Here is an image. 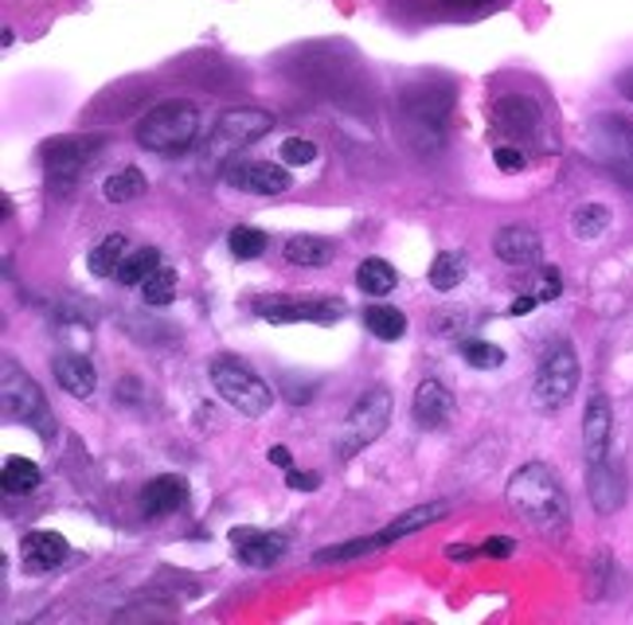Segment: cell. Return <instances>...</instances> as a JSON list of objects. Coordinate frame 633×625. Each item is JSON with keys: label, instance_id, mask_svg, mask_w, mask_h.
<instances>
[{"label": "cell", "instance_id": "2", "mask_svg": "<svg viewBox=\"0 0 633 625\" xmlns=\"http://www.w3.org/2000/svg\"><path fill=\"white\" fill-rule=\"evenodd\" d=\"M403 110V134L407 145L422 157L438 152L447 145V125L450 110H454V90L447 82H419V87H407L399 99Z\"/></svg>", "mask_w": 633, "mask_h": 625}, {"label": "cell", "instance_id": "5", "mask_svg": "<svg viewBox=\"0 0 633 625\" xmlns=\"http://www.w3.org/2000/svg\"><path fill=\"white\" fill-rule=\"evenodd\" d=\"M387 422H392V391L387 387H368L357 402H352V411L344 414L337 430V457H357L360 450H368L375 438L384 434Z\"/></svg>", "mask_w": 633, "mask_h": 625}, {"label": "cell", "instance_id": "4", "mask_svg": "<svg viewBox=\"0 0 633 625\" xmlns=\"http://www.w3.org/2000/svg\"><path fill=\"white\" fill-rule=\"evenodd\" d=\"M212 384L227 407H235L247 419H262L274 407V391L255 367H247L235 356H215L212 360Z\"/></svg>", "mask_w": 633, "mask_h": 625}, {"label": "cell", "instance_id": "26", "mask_svg": "<svg viewBox=\"0 0 633 625\" xmlns=\"http://www.w3.org/2000/svg\"><path fill=\"white\" fill-rule=\"evenodd\" d=\"M157 270H161V250H157V247H137V250L125 254L122 270H117V282H122V286H145Z\"/></svg>", "mask_w": 633, "mask_h": 625}, {"label": "cell", "instance_id": "10", "mask_svg": "<svg viewBox=\"0 0 633 625\" xmlns=\"http://www.w3.org/2000/svg\"><path fill=\"white\" fill-rule=\"evenodd\" d=\"M255 312L270 325H337L348 305L340 297H267L255 302Z\"/></svg>", "mask_w": 633, "mask_h": 625}, {"label": "cell", "instance_id": "34", "mask_svg": "<svg viewBox=\"0 0 633 625\" xmlns=\"http://www.w3.org/2000/svg\"><path fill=\"white\" fill-rule=\"evenodd\" d=\"M177 270H169V266H161L157 274L149 277L142 286V294H145V305H169L172 297H177Z\"/></svg>", "mask_w": 633, "mask_h": 625}, {"label": "cell", "instance_id": "35", "mask_svg": "<svg viewBox=\"0 0 633 625\" xmlns=\"http://www.w3.org/2000/svg\"><path fill=\"white\" fill-rule=\"evenodd\" d=\"M375 536L368 539H352V544H337V547H321V552L313 555V562H321V567H329V562H348V559H360V555L375 552Z\"/></svg>", "mask_w": 633, "mask_h": 625}, {"label": "cell", "instance_id": "44", "mask_svg": "<svg viewBox=\"0 0 633 625\" xmlns=\"http://www.w3.org/2000/svg\"><path fill=\"white\" fill-rule=\"evenodd\" d=\"M618 90H622L625 102H633V67H630V71L618 75Z\"/></svg>", "mask_w": 633, "mask_h": 625}, {"label": "cell", "instance_id": "8", "mask_svg": "<svg viewBox=\"0 0 633 625\" xmlns=\"http://www.w3.org/2000/svg\"><path fill=\"white\" fill-rule=\"evenodd\" d=\"M270 129H274V114H267V110H259V106H235V110H227V114H219L204 157L224 161V157H231V152L262 141Z\"/></svg>", "mask_w": 633, "mask_h": 625}, {"label": "cell", "instance_id": "33", "mask_svg": "<svg viewBox=\"0 0 633 625\" xmlns=\"http://www.w3.org/2000/svg\"><path fill=\"white\" fill-rule=\"evenodd\" d=\"M227 247H231V254L239 262H255L262 250L270 247V239H267V231H259V227H235V231L227 235Z\"/></svg>", "mask_w": 633, "mask_h": 625}, {"label": "cell", "instance_id": "16", "mask_svg": "<svg viewBox=\"0 0 633 625\" xmlns=\"http://www.w3.org/2000/svg\"><path fill=\"white\" fill-rule=\"evenodd\" d=\"M454 395L442 379H422L415 387V399H410V419L419 430H442L450 419H454Z\"/></svg>", "mask_w": 633, "mask_h": 625}, {"label": "cell", "instance_id": "6", "mask_svg": "<svg viewBox=\"0 0 633 625\" xmlns=\"http://www.w3.org/2000/svg\"><path fill=\"white\" fill-rule=\"evenodd\" d=\"M579 356L567 340H555L552 349L544 352L540 367H535V384H532V399L540 411H559L563 402L572 399L575 387H579Z\"/></svg>", "mask_w": 633, "mask_h": 625}, {"label": "cell", "instance_id": "12", "mask_svg": "<svg viewBox=\"0 0 633 625\" xmlns=\"http://www.w3.org/2000/svg\"><path fill=\"white\" fill-rule=\"evenodd\" d=\"M493 117V129L500 137H512V141H528V137L540 134V125H544V110L532 94H500L489 110Z\"/></svg>", "mask_w": 633, "mask_h": 625}, {"label": "cell", "instance_id": "40", "mask_svg": "<svg viewBox=\"0 0 633 625\" xmlns=\"http://www.w3.org/2000/svg\"><path fill=\"white\" fill-rule=\"evenodd\" d=\"M563 294V274L559 270H544V289H540V302H555Z\"/></svg>", "mask_w": 633, "mask_h": 625}, {"label": "cell", "instance_id": "31", "mask_svg": "<svg viewBox=\"0 0 633 625\" xmlns=\"http://www.w3.org/2000/svg\"><path fill=\"white\" fill-rule=\"evenodd\" d=\"M462 282H465V259L454 254V250H442V254L430 262V286H434L438 294H450V289H457Z\"/></svg>", "mask_w": 633, "mask_h": 625}, {"label": "cell", "instance_id": "38", "mask_svg": "<svg viewBox=\"0 0 633 625\" xmlns=\"http://www.w3.org/2000/svg\"><path fill=\"white\" fill-rule=\"evenodd\" d=\"M512 547H517V544H512L509 536H493V539H485V544H482V555H489V559H509Z\"/></svg>", "mask_w": 633, "mask_h": 625}, {"label": "cell", "instance_id": "22", "mask_svg": "<svg viewBox=\"0 0 633 625\" xmlns=\"http://www.w3.org/2000/svg\"><path fill=\"white\" fill-rule=\"evenodd\" d=\"M447 512H450L447 500H430V504H415V509H407V512H403V516H395L387 527H380V532H375V544L387 547V544H395V539H407L410 532H422V527L438 524V520L447 516Z\"/></svg>", "mask_w": 633, "mask_h": 625}, {"label": "cell", "instance_id": "20", "mask_svg": "<svg viewBox=\"0 0 633 625\" xmlns=\"http://www.w3.org/2000/svg\"><path fill=\"white\" fill-rule=\"evenodd\" d=\"M188 504V481L177 474H161L152 477L149 485L142 489V512L149 520H161V516H172Z\"/></svg>", "mask_w": 633, "mask_h": 625}, {"label": "cell", "instance_id": "23", "mask_svg": "<svg viewBox=\"0 0 633 625\" xmlns=\"http://www.w3.org/2000/svg\"><path fill=\"white\" fill-rule=\"evenodd\" d=\"M282 254L290 266H329L337 259V242L321 239V235H294V239H286Z\"/></svg>", "mask_w": 633, "mask_h": 625}, {"label": "cell", "instance_id": "42", "mask_svg": "<svg viewBox=\"0 0 633 625\" xmlns=\"http://www.w3.org/2000/svg\"><path fill=\"white\" fill-rule=\"evenodd\" d=\"M270 462L282 465V469H294V457H290L286 446H270Z\"/></svg>", "mask_w": 633, "mask_h": 625}, {"label": "cell", "instance_id": "39", "mask_svg": "<svg viewBox=\"0 0 633 625\" xmlns=\"http://www.w3.org/2000/svg\"><path fill=\"white\" fill-rule=\"evenodd\" d=\"M286 485H290L294 492H313V489H321V477H317V474H297V469H290Z\"/></svg>", "mask_w": 633, "mask_h": 625}, {"label": "cell", "instance_id": "30", "mask_svg": "<svg viewBox=\"0 0 633 625\" xmlns=\"http://www.w3.org/2000/svg\"><path fill=\"white\" fill-rule=\"evenodd\" d=\"M364 329L375 340H399L407 332V317L395 305H368L364 309Z\"/></svg>", "mask_w": 633, "mask_h": 625}, {"label": "cell", "instance_id": "43", "mask_svg": "<svg viewBox=\"0 0 633 625\" xmlns=\"http://www.w3.org/2000/svg\"><path fill=\"white\" fill-rule=\"evenodd\" d=\"M473 555H482V552H473V547H465V544H450L447 547V559H457V562L473 559Z\"/></svg>", "mask_w": 633, "mask_h": 625}, {"label": "cell", "instance_id": "29", "mask_svg": "<svg viewBox=\"0 0 633 625\" xmlns=\"http://www.w3.org/2000/svg\"><path fill=\"white\" fill-rule=\"evenodd\" d=\"M610 207L607 204H579L572 212V235L583 242H595L598 235H607L610 231Z\"/></svg>", "mask_w": 633, "mask_h": 625}, {"label": "cell", "instance_id": "24", "mask_svg": "<svg viewBox=\"0 0 633 625\" xmlns=\"http://www.w3.org/2000/svg\"><path fill=\"white\" fill-rule=\"evenodd\" d=\"M125 254H129V239H125L122 231L106 235V239L99 242V247L87 254V266L94 277H117V270H122Z\"/></svg>", "mask_w": 633, "mask_h": 625}, {"label": "cell", "instance_id": "27", "mask_svg": "<svg viewBox=\"0 0 633 625\" xmlns=\"http://www.w3.org/2000/svg\"><path fill=\"white\" fill-rule=\"evenodd\" d=\"M145 188H149L145 172L129 164V169L106 177V184H102V196H106V204H134V200L145 196Z\"/></svg>", "mask_w": 633, "mask_h": 625}, {"label": "cell", "instance_id": "15", "mask_svg": "<svg viewBox=\"0 0 633 625\" xmlns=\"http://www.w3.org/2000/svg\"><path fill=\"white\" fill-rule=\"evenodd\" d=\"M587 492H590V509H595L598 516H614L625 504V492H630L622 465H614L610 457L598 465H587Z\"/></svg>", "mask_w": 633, "mask_h": 625}, {"label": "cell", "instance_id": "41", "mask_svg": "<svg viewBox=\"0 0 633 625\" xmlns=\"http://www.w3.org/2000/svg\"><path fill=\"white\" fill-rule=\"evenodd\" d=\"M535 302H540V297H517V302H512L509 305V312H512V317H528V312H532L535 309Z\"/></svg>", "mask_w": 633, "mask_h": 625}, {"label": "cell", "instance_id": "13", "mask_svg": "<svg viewBox=\"0 0 633 625\" xmlns=\"http://www.w3.org/2000/svg\"><path fill=\"white\" fill-rule=\"evenodd\" d=\"M610 442H614V407L607 395L595 391L587 399V411H583V457H587V465L607 462Z\"/></svg>", "mask_w": 633, "mask_h": 625}, {"label": "cell", "instance_id": "36", "mask_svg": "<svg viewBox=\"0 0 633 625\" xmlns=\"http://www.w3.org/2000/svg\"><path fill=\"white\" fill-rule=\"evenodd\" d=\"M286 164H294V169H305V164L317 161V145L309 141V137H290V141H282V152H278Z\"/></svg>", "mask_w": 633, "mask_h": 625}, {"label": "cell", "instance_id": "28", "mask_svg": "<svg viewBox=\"0 0 633 625\" xmlns=\"http://www.w3.org/2000/svg\"><path fill=\"white\" fill-rule=\"evenodd\" d=\"M357 286L364 289V294H372V297H384V294H392V289L399 286V274H395L392 262L364 259L357 266Z\"/></svg>", "mask_w": 633, "mask_h": 625}, {"label": "cell", "instance_id": "14", "mask_svg": "<svg viewBox=\"0 0 633 625\" xmlns=\"http://www.w3.org/2000/svg\"><path fill=\"white\" fill-rule=\"evenodd\" d=\"M224 180L239 192H250V196H282L294 180L282 164H270V161H239V164H227Z\"/></svg>", "mask_w": 633, "mask_h": 625}, {"label": "cell", "instance_id": "1", "mask_svg": "<svg viewBox=\"0 0 633 625\" xmlns=\"http://www.w3.org/2000/svg\"><path fill=\"white\" fill-rule=\"evenodd\" d=\"M505 500L512 504L520 520H528L540 532H559L572 516V500H567V489L555 477L552 465L544 462H528L520 465L517 474L509 477V489H505Z\"/></svg>", "mask_w": 633, "mask_h": 625}, {"label": "cell", "instance_id": "18", "mask_svg": "<svg viewBox=\"0 0 633 625\" xmlns=\"http://www.w3.org/2000/svg\"><path fill=\"white\" fill-rule=\"evenodd\" d=\"M231 547L247 567H274V562L286 555V536L262 532V527H235Z\"/></svg>", "mask_w": 633, "mask_h": 625}, {"label": "cell", "instance_id": "19", "mask_svg": "<svg viewBox=\"0 0 633 625\" xmlns=\"http://www.w3.org/2000/svg\"><path fill=\"white\" fill-rule=\"evenodd\" d=\"M493 254H497L505 266H535L540 254H544V239L532 231V227H500L497 239H493Z\"/></svg>", "mask_w": 633, "mask_h": 625}, {"label": "cell", "instance_id": "9", "mask_svg": "<svg viewBox=\"0 0 633 625\" xmlns=\"http://www.w3.org/2000/svg\"><path fill=\"white\" fill-rule=\"evenodd\" d=\"M106 145L102 134H71V137H55V141L44 145V164H47V177L59 192L75 184V180L87 172V164L94 161Z\"/></svg>", "mask_w": 633, "mask_h": 625}, {"label": "cell", "instance_id": "21", "mask_svg": "<svg viewBox=\"0 0 633 625\" xmlns=\"http://www.w3.org/2000/svg\"><path fill=\"white\" fill-rule=\"evenodd\" d=\"M52 372H55V384L71 395V399H90L94 387H99V372H94V364H90L82 352H59V356L52 360Z\"/></svg>", "mask_w": 633, "mask_h": 625}, {"label": "cell", "instance_id": "37", "mask_svg": "<svg viewBox=\"0 0 633 625\" xmlns=\"http://www.w3.org/2000/svg\"><path fill=\"white\" fill-rule=\"evenodd\" d=\"M493 161H497L500 172H524L528 157L520 149H512V145H497V152H493Z\"/></svg>", "mask_w": 633, "mask_h": 625}, {"label": "cell", "instance_id": "11", "mask_svg": "<svg viewBox=\"0 0 633 625\" xmlns=\"http://www.w3.org/2000/svg\"><path fill=\"white\" fill-rule=\"evenodd\" d=\"M595 149L598 161L633 192V122H625V117H598Z\"/></svg>", "mask_w": 633, "mask_h": 625}, {"label": "cell", "instance_id": "17", "mask_svg": "<svg viewBox=\"0 0 633 625\" xmlns=\"http://www.w3.org/2000/svg\"><path fill=\"white\" fill-rule=\"evenodd\" d=\"M71 555V544L59 536V532H47V527H36V532H27L24 544H20V559H24V571L27 575H44V571H55L63 567Z\"/></svg>", "mask_w": 633, "mask_h": 625}, {"label": "cell", "instance_id": "46", "mask_svg": "<svg viewBox=\"0 0 633 625\" xmlns=\"http://www.w3.org/2000/svg\"><path fill=\"white\" fill-rule=\"evenodd\" d=\"M447 4H454V9H473V4H485V0H447Z\"/></svg>", "mask_w": 633, "mask_h": 625}, {"label": "cell", "instance_id": "3", "mask_svg": "<svg viewBox=\"0 0 633 625\" xmlns=\"http://www.w3.org/2000/svg\"><path fill=\"white\" fill-rule=\"evenodd\" d=\"M196 134H200V110L184 99L161 102V106H152L137 122V145L149 152H161V157L184 152L188 145L196 141Z\"/></svg>", "mask_w": 633, "mask_h": 625}, {"label": "cell", "instance_id": "32", "mask_svg": "<svg viewBox=\"0 0 633 625\" xmlns=\"http://www.w3.org/2000/svg\"><path fill=\"white\" fill-rule=\"evenodd\" d=\"M457 352H462L465 364L477 367V372H489V367L505 364V349H500V344H489V340H477V337L462 340V344H457Z\"/></svg>", "mask_w": 633, "mask_h": 625}, {"label": "cell", "instance_id": "7", "mask_svg": "<svg viewBox=\"0 0 633 625\" xmlns=\"http://www.w3.org/2000/svg\"><path fill=\"white\" fill-rule=\"evenodd\" d=\"M0 391H4V414L20 427H32L36 434L52 438L55 419H52V407H47L44 391L16 360H4V379H0Z\"/></svg>", "mask_w": 633, "mask_h": 625}, {"label": "cell", "instance_id": "45", "mask_svg": "<svg viewBox=\"0 0 633 625\" xmlns=\"http://www.w3.org/2000/svg\"><path fill=\"white\" fill-rule=\"evenodd\" d=\"M0 44L12 47V44H16V32H12V27H0Z\"/></svg>", "mask_w": 633, "mask_h": 625}, {"label": "cell", "instance_id": "25", "mask_svg": "<svg viewBox=\"0 0 633 625\" xmlns=\"http://www.w3.org/2000/svg\"><path fill=\"white\" fill-rule=\"evenodd\" d=\"M39 481H44V474H39V465L32 462V457H4V469H0V485H4V492L24 497V492L39 489Z\"/></svg>", "mask_w": 633, "mask_h": 625}]
</instances>
